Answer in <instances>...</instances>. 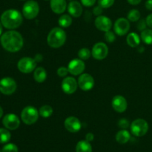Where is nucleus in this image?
Returning <instances> with one entry per match:
<instances>
[{
  "instance_id": "1",
  "label": "nucleus",
  "mask_w": 152,
  "mask_h": 152,
  "mask_svg": "<svg viewBox=\"0 0 152 152\" xmlns=\"http://www.w3.org/2000/svg\"><path fill=\"white\" fill-rule=\"evenodd\" d=\"M0 42L3 48L12 53L20 50L24 44L22 35L16 31H9L3 34Z\"/></svg>"
},
{
  "instance_id": "2",
  "label": "nucleus",
  "mask_w": 152,
  "mask_h": 152,
  "mask_svg": "<svg viewBox=\"0 0 152 152\" xmlns=\"http://www.w3.org/2000/svg\"><path fill=\"white\" fill-rule=\"evenodd\" d=\"M0 22L7 29H15L22 25V16L19 11L15 9H9L1 14Z\"/></svg>"
},
{
  "instance_id": "3",
  "label": "nucleus",
  "mask_w": 152,
  "mask_h": 152,
  "mask_svg": "<svg viewBox=\"0 0 152 152\" xmlns=\"http://www.w3.org/2000/svg\"><path fill=\"white\" fill-rule=\"evenodd\" d=\"M66 41V34L61 28H54L48 35L47 42L50 47L59 48L65 44Z\"/></svg>"
},
{
  "instance_id": "4",
  "label": "nucleus",
  "mask_w": 152,
  "mask_h": 152,
  "mask_svg": "<svg viewBox=\"0 0 152 152\" xmlns=\"http://www.w3.org/2000/svg\"><path fill=\"white\" fill-rule=\"evenodd\" d=\"M39 113L36 108L28 105L23 108L21 113V119L26 125H33L38 120Z\"/></svg>"
},
{
  "instance_id": "5",
  "label": "nucleus",
  "mask_w": 152,
  "mask_h": 152,
  "mask_svg": "<svg viewBox=\"0 0 152 152\" xmlns=\"http://www.w3.org/2000/svg\"><path fill=\"white\" fill-rule=\"evenodd\" d=\"M39 12V6L37 1L29 0L24 4L22 7L23 16L27 19H33L37 16Z\"/></svg>"
},
{
  "instance_id": "6",
  "label": "nucleus",
  "mask_w": 152,
  "mask_h": 152,
  "mask_svg": "<svg viewBox=\"0 0 152 152\" xmlns=\"http://www.w3.org/2000/svg\"><path fill=\"white\" fill-rule=\"evenodd\" d=\"M131 132L136 137H142L148 131V124L143 119H137L131 124Z\"/></svg>"
},
{
  "instance_id": "7",
  "label": "nucleus",
  "mask_w": 152,
  "mask_h": 152,
  "mask_svg": "<svg viewBox=\"0 0 152 152\" xmlns=\"http://www.w3.org/2000/svg\"><path fill=\"white\" fill-rule=\"evenodd\" d=\"M17 88L16 81L10 77H4L0 80V92L4 95L14 93Z\"/></svg>"
},
{
  "instance_id": "8",
  "label": "nucleus",
  "mask_w": 152,
  "mask_h": 152,
  "mask_svg": "<svg viewBox=\"0 0 152 152\" xmlns=\"http://www.w3.org/2000/svg\"><path fill=\"white\" fill-rule=\"evenodd\" d=\"M37 66L35 59L31 57H23L18 62L17 67L19 71L24 74L31 73Z\"/></svg>"
},
{
  "instance_id": "9",
  "label": "nucleus",
  "mask_w": 152,
  "mask_h": 152,
  "mask_svg": "<svg viewBox=\"0 0 152 152\" xmlns=\"http://www.w3.org/2000/svg\"><path fill=\"white\" fill-rule=\"evenodd\" d=\"M108 48L104 42H97L94 45L91 50V55L95 59L102 60L108 56Z\"/></svg>"
},
{
  "instance_id": "10",
  "label": "nucleus",
  "mask_w": 152,
  "mask_h": 152,
  "mask_svg": "<svg viewBox=\"0 0 152 152\" xmlns=\"http://www.w3.org/2000/svg\"><path fill=\"white\" fill-rule=\"evenodd\" d=\"M78 86L85 91L91 90L94 86V79L89 74H82L79 77Z\"/></svg>"
},
{
  "instance_id": "11",
  "label": "nucleus",
  "mask_w": 152,
  "mask_h": 152,
  "mask_svg": "<svg viewBox=\"0 0 152 152\" xmlns=\"http://www.w3.org/2000/svg\"><path fill=\"white\" fill-rule=\"evenodd\" d=\"M85 68H86V65L83 60L80 59H72L68 63V71L70 74L74 76L80 75L83 74V71H85Z\"/></svg>"
},
{
  "instance_id": "12",
  "label": "nucleus",
  "mask_w": 152,
  "mask_h": 152,
  "mask_svg": "<svg viewBox=\"0 0 152 152\" xmlns=\"http://www.w3.org/2000/svg\"><path fill=\"white\" fill-rule=\"evenodd\" d=\"M114 29L116 34L119 36H124L130 29V22L126 18H120L114 23Z\"/></svg>"
},
{
  "instance_id": "13",
  "label": "nucleus",
  "mask_w": 152,
  "mask_h": 152,
  "mask_svg": "<svg viewBox=\"0 0 152 152\" xmlns=\"http://www.w3.org/2000/svg\"><path fill=\"white\" fill-rule=\"evenodd\" d=\"M62 89L64 93L72 94L77 91L78 83L72 77H66L62 82Z\"/></svg>"
},
{
  "instance_id": "14",
  "label": "nucleus",
  "mask_w": 152,
  "mask_h": 152,
  "mask_svg": "<svg viewBox=\"0 0 152 152\" xmlns=\"http://www.w3.org/2000/svg\"><path fill=\"white\" fill-rule=\"evenodd\" d=\"M2 123L7 129L16 130L20 125V120L16 114H8L3 117Z\"/></svg>"
},
{
  "instance_id": "15",
  "label": "nucleus",
  "mask_w": 152,
  "mask_h": 152,
  "mask_svg": "<svg viewBox=\"0 0 152 152\" xmlns=\"http://www.w3.org/2000/svg\"><path fill=\"white\" fill-rule=\"evenodd\" d=\"M64 126L67 131L71 133H77L82 128L81 122L80 121V120L73 116L68 117L65 119L64 122Z\"/></svg>"
},
{
  "instance_id": "16",
  "label": "nucleus",
  "mask_w": 152,
  "mask_h": 152,
  "mask_svg": "<svg viewBox=\"0 0 152 152\" xmlns=\"http://www.w3.org/2000/svg\"><path fill=\"white\" fill-rule=\"evenodd\" d=\"M95 26L98 30L103 32H107L111 30L112 27V22L108 17L105 16H98L95 19Z\"/></svg>"
},
{
  "instance_id": "17",
  "label": "nucleus",
  "mask_w": 152,
  "mask_h": 152,
  "mask_svg": "<svg viewBox=\"0 0 152 152\" xmlns=\"http://www.w3.org/2000/svg\"><path fill=\"white\" fill-rule=\"evenodd\" d=\"M111 105L114 111L118 113H123L127 109L128 102L124 96L121 95H117L113 98Z\"/></svg>"
},
{
  "instance_id": "18",
  "label": "nucleus",
  "mask_w": 152,
  "mask_h": 152,
  "mask_svg": "<svg viewBox=\"0 0 152 152\" xmlns=\"http://www.w3.org/2000/svg\"><path fill=\"white\" fill-rule=\"evenodd\" d=\"M83 6L79 1H71L68 5V11L71 16L75 18L80 17L83 13Z\"/></svg>"
},
{
  "instance_id": "19",
  "label": "nucleus",
  "mask_w": 152,
  "mask_h": 152,
  "mask_svg": "<svg viewBox=\"0 0 152 152\" xmlns=\"http://www.w3.org/2000/svg\"><path fill=\"white\" fill-rule=\"evenodd\" d=\"M50 6L53 13L61 14L65 12L67 7V3L65 0H50Z\"/></svg>"
},
{
  "instance_id": "20",
  "label": "nucleus",
  "mask_w": 152,
  "mask_h": 152,
  "mask_svg": "<svg viewBox=\"0 0 152 152\" xmlns=\"http://www.w3.org/2000/svg\"><path fill=\"white\" fill-rule=\"evenodd\" d=\"M131 138L130 133L126 129H122L116 134V140L120 144H126Z\"/></svg>"
},
{
  "instance_id": "21",
  "label": "nucleus",
  "mask_w": 152,
  "mask_h": 152,
  "mask_svg": "<svg viewBox=\"0 0 152 152\" xmlns=\"http://www.w3.org/2000/svg\"><path fill=\"white\" fill-rule=\"evenodd\" d=\"M34 78L36 80V82L39 83H42L45 81L47 78V72L45 69L42 67H39L36 68L34 73Z\"/></svg>"
},
{
  "instance_id": "22",
  "label": "nucleus",
  "mask_w": 152,
  "mask_h": 152,
  "mask_svg": "<svg viewBox=\"0 0 152 152\" xmlns=\"http://www.w3.org/2000/svg\"><path fill=\"white\" fill-rule=\"evenodd\" d=\"M127 44L132 48H136L140 43V37L136 33H130L126 38Z\"/></svg>"
},
{
  "instance_id": "23",
  "label": "nucleus",
  "mask_w": 152,
  "mask_h": 152,
  "mask_svg": "<svg viewBox=\"0 0 152 152\" xmlns=\"http://www.w3.org/2000/svg\"><path fill=\"white\" fill-rule=\"evenodd\" d=\"M76 152H92V147L90 142L87 140H81L76 145Z\"/></svg>"
},
{
  "instance_id": "24",
  "label": "nucleus",
  "mask_w": 152,
  "mask_h": 152,
  "mask_svg": "<svg viewBox=\"0 0 152 152\" xmlns=\"http://www.w3.org/2000/svg\"><path fill=\"white\" fill-rule=\"evenodd\" d=\"M53 108H52L50 105H42V106L39 108V115L41 116V117H42L43 118H48V117H50V116L53 114Z\"/></svg>"
},
{
  "instance_id": "25",
  "label": "nucleus",
  "mask_w": 152,
  "mask_h": 152,
  "mask_svg": "<svg viewBox=\"0 0 152 152\" xmlns=\"http://www.w3.org/2000/svg\"><path fill=\"white\" fill-rule=\"evenodd\" d=\"M140 38L146 45H152V29H145L142 31Z\"/></svg>"
},
{
  "instance_id": "26",
  "label": "nucleus",
  "mask_w": 152,
  "mask_h": 152,
  "mask_svg": "<svg viewBox=\"0 0 152 152\" xmlns=\"http://www.w3.org/2000/svg\"><path fill=\"white\" fill-rule=\"evenodd\" d=\"M58 22L62 28H68L72 24V18L69 15L64 14L59 17Z\"/></svg>"
},
{
  "instance_id": "27",
  "label": "nucleus",
  "mask_w": 152,
  "mask_h": 152,
  "mask_svg": "<svg viewBox=\"0 0 152 152\" xmlns=\"http://www.w3.org/2000/svg\"><path fill=\"white\" fill-rule=\"evenodd\" d=\"M10 132L5 129H0V143H6L10 140Z\"/></svg>"
},
{
  "instance_id": "28",
  "label": "nucleus",
  "mask_w": 152,
  "mask_h": 152,
  "mask_svg": "<svg viewBox=\"0 0 152 152\" xmlns=\"http://www.w3.org/2000/svg\"><path fill=\"white\" fill-rule=\"evenodd\" d=\"M127 18L131 22H137L140 19V11L138 10L132 9L128 13Z\"/></svg>"
},
{
  "instance_id": "29",
  "label": "nucleus",
  "mask_w": 152,
  "mask_h": 152,
  "mask_svg": "<svg viewBox=\"0 0 152 152\" xmlns=\"http://www.w3.org/2000/svg\"><path fill=\"white\" fill-rule=\"evenodd\" d=\"M91 55V51L86 48H81L78 51V56L82 60H87L90 58Z\"/></svg>"
},
{
  "instance_id": "30",
  "label": "nucleus",
  "mask_w": 152,
  "mask_h": 152,
  "mask_svg": "<svg viewBox=\"0 0 152 152\" xmlns=\"http://www.w3.org/2000/svg\"><path fill=\"white\" fill-rule=\"evenodd\" d=\"M1 152H18V147L13 143H8L3 147Z\"/></svg>"
},
{
  "instance_id": "31",
  "label": "nucleus",
  "mask_w": 152,
  "mask_h": 152,
  "mask_svg": "<svg viewBox=\"0 0 152 152\" xmlns=\"http://www.w3.org/2000/svg\"><path fill=\"white\" fill-rule=\"evenodd\" d=\"M115 0H98V4L102 8H109L114 4Z\"/></svg>"
},
{
  "instance_id": "32",
  "label": "nucleus",
  "mask_w": 152,
  "mask_h": 152,
  "mask_svg": "<svg viewBox=\"0 0 152 152\" xmlns=\"http://www.w3.org/2000/svg\"><path fill=\"white\" fill-rule=\"evenodd\" d=\"M104 39H105V40L107 42L112 43L116 40V36L112 31H109L105 32V36H104Z\"/></svg>"
},
{
  "instance_id": "33",
  "label": "nucleus",
  "mask_w": 152,
  "mask_h": 152,
  "mask_svg": "<svg viewBox=\"0 0 152 152\" xmlns=\"http://www.w3.org/2000/svg\"><path fill=\"white\" fill-rule=\"evenodd\" d=\"M57 75L59 76L60 77H66V76L68 75L69 71H68V68H65V67H60L57 69Z\"/></svg>"
},
{
  "instance_id": "34",
  "label": "nucleus",
  "mask_w": 152,
  "mask_h": 152,
  "mask_svg": "<svg viewBox=\"0 0 152 152\" xmlns=\"http://www.w3.org/2000/svg\"><path fill=\"white\" fill-rule=\"evenodd\" d=\"M118 126L120 129H127L130 126V124H129V120H126V119H125V118H123V119H121V120H119Z\"/></svg>"
},
{
  "instance_id": "35",
  "label": "nucleus",
  "mask_w": 152,
  "mask_h": 152,
  "mask_svg": "<svg viewBox=\"0 0 152 152\" xmlns=\"http://www.w3.org/2000/svg\"><path fill=\"white\" fill-rule=\"evenodd\" d=\"M146 26L147 24L145 19H141V20L139 21V22L137 24V28L140 31H142L146 29Z\"/></svg>"
},
{
  "instance_id": "36",
  "label": "nucleus",
  "mask_w": 152,
  "mask_h": 152,
  "mask_svg": "<svg viewBox=\"0 0 152 152\" xmlns=\"http://www.w3.org/2000/svg\"><path fill=\"white\" fill-rule=\"evenodd\" d=\"M83 5L86 7H91L96 2V0H80Z\"/></svg>"
},
{
  "instance_id": "37",
  "label": "nucleus",
  "mask_w": 152,
  "mask_h": 152,
  "mask_svg": "<svg viewBox=\"0 0 152 152\" xmlns=\"http://www.w3.org/2000/svg\"><path fill=\"white\" fill-rule=\"evenodd\" d=\"M102 7H100V6L98 4L97 6H95L94 7L93 9V13L94 15H96V16H100L101 14H102V13L103 12V10H102Z\"/></svg>"
},
{
  "instance_id": "38",
  "label": "nucleus",
  "mask_w": 152,
  "mask_h": 152,
  "mask_svg": "<svg viewBox=\"0 0 152 152\" xmlns=\"http://www.w3.org/2000/svg\"><path fill=\"white\" fill-rule=\"evenodd\" d=\"M145 21H146V24L149 28H152V13L148 15V16L145 19Z\"/></svg>"
},
{
  "instance_id": "39",
  "label": "nucleus",
  "mask_w": 152,
  "mask_h": 152,
  "mask_svg": "<svg viewBox=\"0 0 152 152\" xmlns=\"http://www.w3.org/2000/svg\"><path fill=\"white\" fill-rule=\"evenodd\" d=\"M94 135L91 132H89L86 135V140L88 141V142H91L94 140Z\"/></svg>"
},
{
  "instance_id": "40",
  "label": "nucleus",
  "mask_w": 152,
  "mask_h": 152,
  "mask_svg": "<svg viewBox=\"0 0 152 152\" xmlns=\"http://www.w3.org/2000/svg\"><path fill=\"white\" fill-rule=\"evenodd\" d=\"M145 5L147 10H152V0H147V1H145Z\"/></svg>"
},
{
  "instance_id": "41",
  "label": "nucleus",
  "mask_w": 152,
  "mask_h": 152,
  "mask_svg": "<svg viewBox=\"0 0 152 152\" xmlns=\"http://www.w3.org/2000/svg\"><path fill=\"white\" fill-rule=\"evenodd\" d=\"M127 1L130 4H132V5H137V4H139L141 2L142 0H127Z\"/></svg>"
},
{
  "instance_id": "42",
  "label": "nucleus",
  "mask_w": 152,
  "mask_h": 152,
  "mask_svg": "<svg viewBox=\"0 0 152 152\" xmlns=\"http://www.w3.org/2000/svg\"><path fill=\"white\" fill-rule=\"evenodd\" d=\"M2 115H3V109H2V108L0 106V118L2 117Z\"/></svg>"
},
{
  "instance_id": "43",
  "label": "nucleus",
  "mask_w": 152,
  "mask_h": 152,
  "mask_svg": "<svg viewBox=\"0 0 152 152\" xmlns=\"http://www.w3.org/2000/svg\"><path fill=\"white\" fill-rule=\"evenodd\" d=\"M1 33H2V24L0 22V36H1Z\"/></svg>"
},
{
  "instance_id": "44",
  "label": "nucleus",
  "mask_w": 152,
  "mask_h": 152,
  "mask_svg": "<svg viewBox=\"0 0 152 152\" xmlns=\"http://www.w3.org/2000/svg\"><path fill=\"white\" fill-rule=\"evenodd\" d=\"M21 1H24V0H21Z\"/></svg>"
},
{
  "instance_id": "45",
  "label": "nucleus",
  "mask_w": 152,
  "mask_h": 152,
  "mask_svg": "<svg viewBox=\"0 0 152 152\" xmlns=\"http://www.w3.org/2000/svg\"><path fill=\"white\" fill-rule=\"evenodd\" d=\"M71 1H73V0H71Z\"/></svg>"
},
{
  "instance_id": "46",
  "label": "nucleus",
  "mask_w": 152,
  "mask_h": 152,
  "mask_svg": "<svg viewBox=\"0 0 152 152\" xmlns=\"http://www.w3.org/2000/svg\"><path fill=\"white\" fill-rule=\"evenodd\" d=\"M46 1H48V0H46Z\"/></svg>"
},
{
  "instance_id": "47",
  "label": "nucleus",
  "mask_w": 152,
  "mask_h": 152,
  "mask_svg": "<svg viewBox=\"0 0 152 152\" xmlns=\"http://www.w3.org/2000/svg\"><path fill=\"white\" fill-rule=\"evenodd\" d=\"M0 152H1V151H0Z\"/></svg>"
}]
</instances>
